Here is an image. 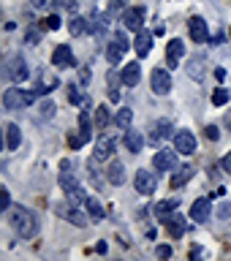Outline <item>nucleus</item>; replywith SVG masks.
I'll use <instances>...</instances> for the list:
<instances>
[{
  "label": "nucleus",
  "instance_id": "obj_1",
  "mask_svg": "<svg viewBox=\"0 0 231 261\" xmlns=\"http://www.w3.org/2000/svg\"><path fill=\"white\" fill-rule=\"evenodd\" d=\"M8 220H11V226H14V231L19 234V237H33L38 231V218L33 215L30 210H24V207H8Z\"/></svg>",
  "mask_w": 231,
  "mask_h": 261
},
{
  "label": "nucleus",
  "instance_id": "obj_2",
  "mask_svg": "<svg viewBox=\"0 0 231 261\" xmlns=\"http://www.w3.org/2000/svg\"><path fill=\"white\" fill-rule=\"evenodd\" d=\"M36 95L38 93H28V90H22V87H8L6 93H3V106L6 109H24V106H30L33 101H36Z\"/></svg>",
  "mask_w": 231,
  "mask_h": 261
},
{
  "label": "nucleus",
  "instance_id": "obj_3",
  "mask_svg": "<svg viewBox=\"0 0 231 261\" xmlns=\"http://www.w3.org/2000/svg\"><path fill=\"white\" fill-rule=\"evenodd\" d=\"M60 188L65 191V196H68L71 204H85L87 193L79 188V182L73 179V174H68V169H63V174H60Z\"/></svg>",
  "mask_w": 231,
  "mask_h": 261
},
{
  "label": "nucleus",
  "instance_id": "obj_4",
  "mask_svg": "<svg viewBox=\"0 0 231 261\" xmlns=\"http://www.w3.org/2000/svg\"><path fill=\"white\" fill-rule=\"evenodd\" d=\"M3 73H6V79H11V82H24V79L30 76V71H28V63H24L22 57H11V60L6 63Z\"/></svg>",
  "mask_w": 231,
  "mask_h": 261
},
{
  "label": "nucleus",
  "instance_id": "obj_5",
  "mask_svg": "<svg viewBox=\"0 0 231 261\" xmlns=\"http://www.w3.org/2000/svg\"><path fill=\"white\" fill-rule=\"evenodd\" d=\"M125 52H128V41H125V36H122V33H117V36L112 38V44L106 46V60H109L112 65H117Z\"/></svg>",
  "mask_w": 231,
  "mask_h": 261
},
{
  "label": "nucleus",
  "instance_id": "obj_6",
  "mask_svg": "<svg viewBox=\"0 0 231 261\" xmlns=\"http://www.w3.org/2000/svg\"><path fill=\"white\" fill-rule=\"evenodd\" d=\"M134 185H136V191L142 193V196H152L155 188H158V179H155V174H150L147 169H142V171H136Z\"/></svg>",
  "mask_w": 231,
  "mask_h": 261
},
{
  "label": "nucleus",
  "instance_id": "obj_7",
  "mask_svg": "<svg viewBox=\"0 0 231 261\" xmlns=\"http://www.w3.org/2000/svg\"><path fill=\"white\" fill-rule=\"evenodd\" d=\"M150 87H152V93H158V95H166L169 90H171V76H169V71H163V68H155L150 73Z\"/></svg>",
  "mask_w": 231,
  "mask_h": 261
},
{
  "label": "nucleus",
  "instance_id": "obj_8",
  "mask_svg": "<svg viewBox=\"0 0 231 261\" xmlns=\"http://www.w3.org/2000/svg\"><path fill=\"white\" fill-rule=\"evenodd\" d=\"M174 166H177V152L174 150L155 152V158H152V169L155 171H174Z\"/></svg>",
  "mask_w": 231,
  "mask_h": 261
},
{
  "label": "nucleus",
  "instance_id": "obj_9",
  "mask_svg": "<svg viewBox=\"0 0 231 261\" xmlns=\"http://www.w3.org/2000/svg\"><path fill=\"white\" fill-rule=\"evenodd\" d=\"M188 33H191V38L196 41V44H207V41H210L207 22H204L201 16H191V22H188Z\"/></svg>",
  "mask_w": 231,
  "mask_h": 261
},
{
  "label": "nucleus",
  "instance_id": "obj_10",
  "mask_svg": "<svg viewBox=\"0 0 231 261\" xmlns=\"http://www.w3.org/2000/svg\"><path fill=\"white\" fill-rule=\"evenodd\" d=\"M52 65H57V68H73V65H76V57H73V52H71L68 44H60V46L55 49Z\"/></svg>",
  "mask_w": 231,
  "mask_h": 261
},
{
  "label": "nucleus",
  "instance_id": "obj_11",
  "mask_svg": "<svg viewBox=\"0 0 231 261\" xmlns=\"http://www.w3.org/2000/svg\"><path fill=\"white\" fill-rule=\"evenodd\" d=\"M210 215H212V201L207 199V196L196 199V201H193V207H191V218L196 220V223H207Z\"/></svg>",
  "mask_w": 231,
  "mask_h": 261
},
{
  "label": "nucleus",
  "instance_id": "obj_12",
  "mask_svg": "<svg viewBox=\"0 0 231 261\" xmlns=\"http://www.w3.org/2000/svg\"><path fill=\"white\" fill-rule=\"evenodd\" d=\"M122 24H125L128 30H134V33H139L142 30V22H144V8H125V11H122Z\"/></svg>",
  "mask_w": 231,
  "mask_h": 261
},
{
  "label": "nucleus",
  "instance_id": "obj_13",
  "mask_svg": "<svg viewBox=\"0 0 231 261\" xmlns=\"http://www.w3.org/2000/svg\"><path fill=\"white\" fill-rule=\"evenodd\" d=\"M174 150L177 152H196V136L191 130H177L174 134Z\"/></svg>",
  "mask_w": 231,
  "mask_h": 261
},
{
  "label": "nucleus",
  "instance_id": "obj_14",
  "mask_svg": "<svg viewBox=\"0 0 231 261\" xmlns=\"http://www.w3.org/2000/svg\"><path fill=\"white\" fill-rule=\"evenodd\" d=\"M163 223H166L169 234L174 237V240H179V237L185 234V218L179 215V212H169V215H163Z\"/></svg>",
  "mask_w": 231,
  "mask_h": 261
},
{
  "label": "nucleus",
  "instance_id": "obj_15",
  "mask_svg": "<svg viewBox=\"0 0 231 261\" xmlns=\"http://www.w3.org/2000/svg\"><path fill=\"white\" fill-rule=\"evenodd\" d=\"M114 155V139L109 134H104L95 144V161H109Z\"/></svg>",
  "mask_w": 231,
  "mask_h": 261
},
{
  "label": "nucleus",
  "instance_id": "obj_16",
  "mask_svg": "<svg viewBox=\"0 0 231 261\" xmlns=\"http://www.w3.org/2000/svg\"><path fill=\"white\" fill-rule=\"evenodd\" d=\"M139 79H142V65L139 63H131V65H125L122 68V73H120V82L125 87H134V85H139Z\"/></svg>",
  "mask_w": 231,
  "mask_h": 261
},
{
  "label": "nucleus",
  "instance_id": "obj_17",
  "mask_svg": "<svg viewBox=\"0 0 231 261\" xmlns=\"http://www.w3.org/2000/svg\"><path fill=\"white\" fill-rule=\"evenodd\" d=\"M134 46H136V55L139 57H147V55H150V49H152V33L150 30H139Z\"/></svg>",
  "mask_w": 231,
  "mask_h": 261
},
{
  "label": "nucleus",
  "instance_id": "obj_18",
  "mask_svg": "<svg viewBox=\"0 0 231 261\" xmlns=\"http://www.w3.org/2000/svg\"><path fill=\"white\" fill-rule=\"evenodd\" d=\"M55 87H60V82H57V76H52V73H41V76L36 79V93L38 95L52 93Z\"/></svg>",
  "mask_w": 231,
  "mask_h": 261
},
{
  "label": "nucleus",
  "instance_id": "obj_19",
  "mask_svg": "<svg viewBox=\"0 0 231 261\" xmlns=\"http://www.w3.org/2000/svg\"><path fill=\"white\" fill-rule=\"evenodd\" d=\"M183 55H185V44H183V41H179V38L169 41V46H166V60H169V65H177Z\"/></svg>",
  "mask_w": 231,
  "mask_h": 261
},
{
  "label": "nucleus",
  "instance_id": "obj_20",
  "mask_svg": "<svg viewBox=\"0 0 231 261\" xmlns=\"http://www.w3.org/2000/svg\"><path fill=\"white\" fill-rule=\"evenodd\" d=\"M106 177H109L112 185H122L125 182V166H122L120 161H112L109 169H106Z\"/></svg>",
  "mask_w": 231,
  "mask_h": 261
},
{
  "label": "nucleus",
  "instance_id": "obj_21",
  "mask_svg": "<svg viewBox=\"0 0 231 261\" xmlns=\"http://www.w3.org/2000/svg\"><path fill=\"white\" fill-rule=\"evenodd\" d=\"M125 147H128V152H142V144H144V139H142V134L139 130H134V128H128L125 130Z\"/></svg>",
  "mask_w": 231,
  "mask_h": 261
},
{
  "label": "nucleus",
  "instance_id": "obj_22",
  "mask_svg": "<svg viewBox=\"0 0 231 261\" xmlns=\"http://www.w3.org/2000/svg\"><path fill=\"white\" fill-rule=\"evenodd\" d=\"M19 142H22V130H19V125L8 122V125H6V147H8V150H16V147H19Z\"/></svg>",
  "mask_w": 231,
  "mask_h": 261
},
{
  "label": "nucleus",
  "instance_id": "obj_23",
  "mask_svg": "<svg viewBox=\"0 0 231 261\" xmlns=\"http://www.w3.org/2000/svg\"><path fill=\"white\" fill-rule=\"evenodd\" d=\"M57 212H60V215L68 220V223H73V226H87V218L82 215L79 210H73V207H60Z\"/></svg>",
  "mask_w": 231,
  "mask_h": 261
},
{
  "label": "nucleus",
  "instance_id": "obj_24",
  "mask_svg": "<svg viewBox=\"0 0 231 261\" xmlns=\"http://www.w3.org/2000/svg\"><path fill=\"white\" fill-rule=\"evenodd\" d=\"M85 210H87L90 220H95V223H98V220H104V207L95 201V196H87V199H85Z\"/></svg>",
  "mask_w": 231,
  "mask_h": 261
},
{
  "label": "nucleus",
  "instance_id": "obj_25",
  "mask_svg": "<svg viewBox=\"0 0 231 261\" xmlns=\"http://www.w3.org/2000/svg\"><path fill=\"white\" fill-rule=\"evenodd\" d=\"M152 130H155V134H152V142H163V139L171 136V122H169V120H158V122L152 125Z\"/></svg>",
  "mask_w": 231,
  "mask_h": 261
},
{
  "label": "nucleus",
  "instance_id": "obj_26",
  "mask_svg": "<svg viewBox=\"0 0 231 261\" xmlns=\"http://www.w3.org/2000/svg\"><path fill=\"white\" fill-rule=\"evenodd\" d=\"M177 207H179V199L174 196V199H166V201H158L155 204V215H169V212H177Z\"/></svg>",
  "mask_w": 231,
  "mask_h": 261
},
{
  "label": "nucleus",
  "instance_id": "obj_27",
  "mask_svg": "<svg viewBox=\"0 0 231 261\" xmlns=\"http://www.w3.org/2000/svg\"><path fill=\"white\" fill-rule=\"evenodd\" d=\"M191 177H193V169H191V166H179V169H177V174L171 177V188H179V185H185Z\"/></svg>",
  "mask_w": 231,
  "mask_h": 261
},
{
  "label": "nucleus",
  "instance_id": "obj_28",
  "mask_svg": "<svg viewBox=\"0 0 231 261\" xmlns=\"http://www.w3.org/2000/svg\"><path fill=\"white\" fill-rule=\"evenodd\" d=\"M106 125H109V106H98L95 109V128L106 130Z\"/></svg>",
  "mask_w": 231,
  "mask_h": 261
},
{
  "label": "nucleus",
  "instance_id": "obj_29",
  "mask_svg": "<svg viewBox=\"0 0 231 261\" xmlns=\"http://www.w3.org/2000/svg\"><path fill=\"white\" fill-rule=\"evenodd\" d=\"M188 73H191L193 79H201L204 76V57H193V60L188 63Z\"/></svg>",
  "mask_w": 231,
  "mask_h": 261
},
{
  "label": "nucleus",
  "instance_id": "obj_30",
  "mask_svg": "<svg viewBox=\"0 0 231 261\" xmlns=\"http://www.w3.org/2000/svg\"><path fill=\"white\" fill-rule=\"evenodd\" d=\"M117 73L109 71V76H106V85H109V101H120V90H117Z\"/></svg>",
  "mask_w": 231,
  "mask_h": 261
},
{
  "label": "nucleus",
  "instance_id": "obj_31",
  "mask_svg": "<svg viewBox=\"0 0 231 261\" xmlns=\"http://www.w3.org/2000/svg\"><path fill=\"white\" fill-rule=\"evenodd\" d=\"M68 30H71V36H82V33L87 30V19H85V16H73L71 24H68Z\"/></svg>",
  "mask_w": 231,
  "mask_h": 261
},
{
  "label": "nucleus",
  "instance_id": "obj_32",
  "mask_svg": "<svg viewBox=\"0 0 231 261\" xmlns=\"http://www.w3.org/2000/svg\"><path fill=\"white\" fill-rule=\"evenodd\" d=\"M131 122H134V112H131V109H120V112H117V125H120L122 130H128Z\"/></svg>",
  "mask_w": 231,
  "mask_h": 261
},
{
  "label": "nucleus",
  "instance_id": "obj_33",
  "mask_svg": "<svg viewBox=\"0 0 231 261\" xmlns=\"http://www.w3.org/2000/svg\"><path fill=\"white\" fill-rule=\"evenodd\" d=\"M79 130H82V134H85L87 139L93 136V122H90V117H87V109L79 112Z\"/></svg>",
  "mask_w": 231,
  "mask_h": 261
},
{
  "label": "nucleus",
  "instance_id": "obj_34",
  "mask_svg": "<svg viewBox=\"0 0 231 261\" xmlns=\"http://www.w3.org/2000/svg\"><path fill=\"white\" fill-rule=\"evenodd\" d=\"M38 109H41V112H38L41 117H44V120H49V117L55 114V103H52V101H41V103H38Z\"/></svg>",
  "mask_w": 231,
  "mask_h": 261
},
{
  "label": "nucleus",
  "instance_id": "obj_35",
  "mask_svg": "<svg viewBox=\"0 0 231 261\" xmlns=\"http://www.w3.org/2000/svg\"><path fill=\"white\" fill-rule=\"evenodd\" d=\"M226 101H228V90H223V87H218L215 93H212V103H215V106H223Z\"/></svg>",
  "mask_w": 231,
  "mask_h": 261
},
{
  "label": "nucleus",
  "instance_id": "obj_36",
  "mask_svg": "<svg viewBox=\"0 0 231 261\" xmlns=\"http://www.w3.org/2000/svg\"><path fill=\"white\" fill-rule=\"evenodd\" d=\"M85 142H87V136L82 134V130H79V134H71V136H68V144L73 147V150H79V147L85 144Z\"/></svg>",
  "mask_w": 231,
  "mask_h": 261
},
{
  "label": "nucleus",
  "instance_id": "obj_37",
  "mask_svg": "<svg viewBox=\"0 0 231 261\" xmlns=\"http://www.w3.org/2000/svg\"><path fill=\"white\" fill-rule=\"evenodd\" d=\"M44 28H46V30H57V28H60V16H57V14L46 16V19H44Z\"/></svg>",
  "mask_w": 231,
  "mask_h": 261
},
{
  "label": "nucleus",
  "instance_id": "obj_38",
  "mask_svg": "<svg viewBox=\"0 0 231 261\" xmlns=\"http://www.w3.org/2000/svg\"><path fill=\"white\" fill-rule=\"evenodd\" d=\"M11 207V196H8L6 188H0V210H8Z\"/></svg>",
  "mask_w": 231,
  "mask_h": 261
},
{
  "label": "nucleus",
  "instance_id": "obj_39",
  "mask_svg": "<svg viewBox=\"0 0 231 261\" xmlns=\"http://www.w3.org/2000/svg\"><path fill=\"white\" fill-rule=\"evenodd\" d=\"M155 253H158V258H169L171 248H169V245H158V250H155Z\"/></svg>",
  "mask_w": 231,
  "mask_h": 261
},
{
  "label": "nucleus",
  "instance_id": "obj_40",
  "mask_svg": "<svg viewBox=\"0 0 231 261\" xmlns=\"http://www.w3.org/2000/svg\"><path fill=\"white\" fill-rule=\"evenodd\" d=\"M90 76H93V73H90V68H82V71H79V82H82V85H90Z\"/></svg>",
  "mask_w": 231,
  "mask_h": 261
},
{
  "label": "nucleus",
  "instance_id": "obj_41",
  "mask_svg": "<svg viewBox=\"0 0 231 261\" xmlns=\"http://www.w3.org/2000/svg\"><path fill=\"white\" fill-rule=\"evenodd\" d=\"M120 8H122V3H120V0H112V3H109V11H106V14H109V16H114V14L120 11Z\"/></svg>",
  "mask_w": 231,
  "mask_h": 261
},
{
  "label": "nucleus",
  "instance_id": "obj_42",
  "mask_svg": "<svg viewBox=\"0 0 231 261\" xmlns=\"http://www.w3.org/2000/svg\"><path fill=\"white\" fill-rule=\"evenodd\" d=\"M218 215H220V218H228V215H231V204H220V207H218Z\"/></svg>",
  "mask_w": 231,
  "mask_h": 261
},
{
  "label": "nucleus",
  "instance_id": "obj_43",
  "mask_svg": "<svg viewBox=\"0 0 231 261\" xmlns=\"http://www.w3.org/2000/svg\"><path fill=\"white\" fill-rule=\"evenodd\" d=\"M218 136H220L218 125H207V139H218Z\"/></svg>",
  "mask_w": 231,
  "mask_h": 261
},
{
  "label": "nucleus",
  "instance_id": "obj_44",
  "mask_svg": "<svg viewBox=\"0 0 231 261\" xmlns=\"http://www.w3.org/2000/svg\"><path fill=\"white\" fill-rule=\"evenodd\" d=\"M68 95H71V101H73V103H79V101H82V95H79V90H76V87H71V90H68Z\"/></svg>",
  "mask_w": 231,
  "mask_h": 261
},
{
  "label": "nucleus",
  "instance_id": "obj_45",
  "mask_svg": "<svg viewBox=\"0 0 231 261\" xmlns=\"http://www.w3.org/2000/svg\"><path fill=\"white\" fill-rule=\"evenodd\" d=\"M28 44H38V33H36V30L28 33Z\"/></svg>",
  "mask_w": 231,
  "mask_h": 261
},
{
  "label": "nucleus",
  "instance_id": "obj_46",
  "mask_svg": "<svg viewBox=\"0 0 231 261\" xmlns=\"http://www.w3.org/2000/svg\"><path fill=\"white\" fill-rule=\"evenodd\" d=\"M223 169L231 174V152H226V158H223Z\"/></svg>",
  "mask_w": 231,
  "mask_h": 261
},
{
  "label": "nucleus",
  "instance_id": "obj_47",
  "mask_svg": "<svg viewBox=\"0 0 231 261\" xmlns=\"http://www.w3.org/2000/svg\"><path fill=\"white\" fill-rule=\"evenodd\" d=\"M49 3V0H33V6H36V8H44Z\"/></svg>",
  "mask_w": 231,
  "mask_h": 261
},
{
  "label": "nucleus",
  "instance_id": "obj_48",
  "mask_svg": "<svg viewBox=\"0 0 231 261\" xmlns=\"http://www.w3.org/2000/svg\"><path fill=\"white\" fill-rule=\"evenodd\" d=\"M226 128H228V130H231V112H228V114H226Z\"/></svg>",
  "mask_w": 231,
  "mask_h": 261
}]
</instances>
